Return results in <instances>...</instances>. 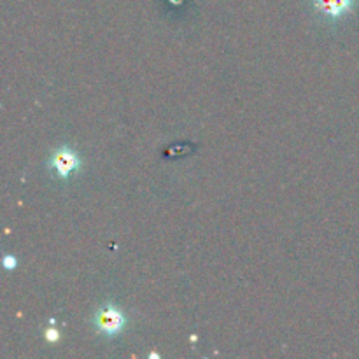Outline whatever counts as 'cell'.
<instances>
[{
  "mask_svg": "<svg viewBox=\"0 0 359 359\" xmlns=\"http://www.w3.org/2000/svg\"><path fill=\"white\" fill-rule=\"evenodd\" d=\"M44 339L48 340V342H51V344L58 342V340H60V332L56 328H48L44 332Z\"/></svg>",
  "mask_w": 359,
  "mask_h": 359,
  "instance_id": "4",
  "label": "cell"
},
{
  "mask_svg": "<svg viewBox=\"0 0 359 359\" xmlns=\"http://www.w3.org/2000/svg\"><path fill=\"white\" fill-rule=\"evenodd\" d=\"M81 167V160L76 151L70 147H60L49 158V168L53 174L58 175L60 179H69L70 175L76 174Z\"/></svg>",
  "mask_w": 359,
  "mask_h": 359,
  "instance_id": "2",
  "label": "cell"
},
{
  "mask_svg": "<svg viewBox=\"0 0 359 359\" xmlns=\"http://www.w3.org/2000/svg\"><path fill=\"white\" fill-rule=\"evenodd\" d=\"M319 13L326 14L332 20H340L344 14L353 9L356 0H312Z\"/></svg>",
  "mask_w": 359,
  "mask_h": 359,
  "instance_id": "3",
  "label": "cell"
},
{
  "mask_svg": "<svg viewBox=\"0 0 359 359\" xmlns=\"http://www.w3.org/2000/svg\"><path fill=\"white\" fill-rule=\"evenodd\" d=\"M2 265H4V269H7V270L16 269V258H14V256H4Z\"/></svg>",
  "mask_w": 359,
  "mask_h": 359,
  "instance_id": "5",
  "label": "cell"
},
{
  "mask_svg": "<svg viewBox=\"0 0 359 359\" xmlns=\"http://www.w3.org/2000/svg\"><path fill=\"white\" fill-rule=\"evenodd\" d=\"M95 328L98 330V333L105 337H116L123 332V328L126 326V318L121 312V309H118L116 305H102L100 309L95 314Z\"/></svg>",
  "mask_w": 359,
  "mask_h": 359,
  "instance_id": "1",
  "label": "cell"
}]
</instances>
